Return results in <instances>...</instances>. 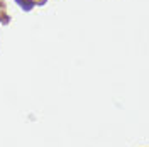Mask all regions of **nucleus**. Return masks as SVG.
Instances as JSON below:
<instances>
[{
	"label": "nucleus",
	"mask_w": 149,
	"mask_h": 147,
	"mask_svg": "<svg viewBox=\"0 0 149 147\" xmlns=\"http://www.w3.org/2000/svg\"><path fill=\"white\" fill-rule=\"evenodd\" d=\"M15 2H17L19 5L22 7V10H24V12H29V10H32V9H34V5H36L32 0H15Z\"/></svg>",
	"instance_id": "nucleus-1"
},
{
	"label": "nucleus",
	"mask_w": 149,
	"mask_h": 147,
	"mask_svg": "<svg viewBox=\"0 0 149 147\" xmlns=\"http://www.w3.org/2000/svg\"><path fill=\"white\" fill-rule=\"evenodd\" d=\"M2 7H3V3H2V2H0V9H2Z\"/></svg>",
	"instance_id": "nucleus-2"
}]
</instances>
